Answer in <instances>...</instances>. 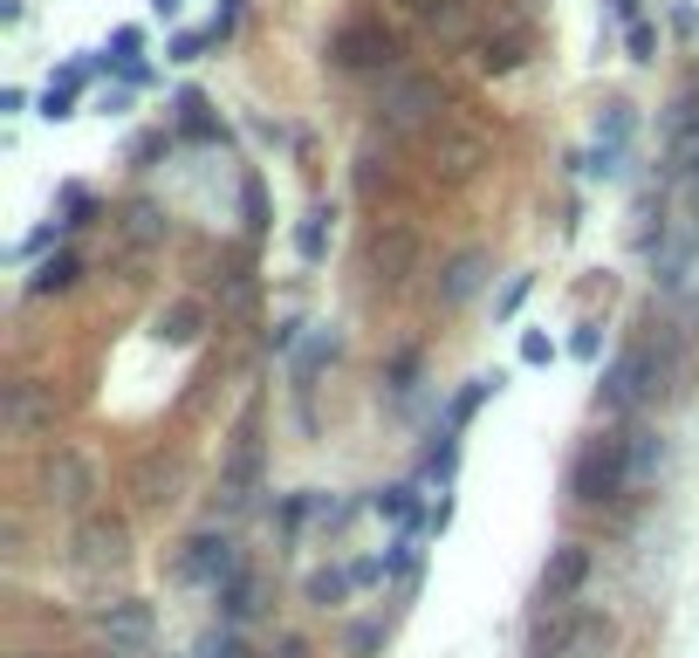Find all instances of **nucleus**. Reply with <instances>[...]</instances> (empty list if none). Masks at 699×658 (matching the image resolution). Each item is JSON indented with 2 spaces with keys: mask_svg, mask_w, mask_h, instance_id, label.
Here are the masks:
<instances>
[{
  "mask_svg": "<svg viewBox=\"0 0 699 658\" xmlns=\"http://www.w3.org/2000/svg\"><path fill=\"white\" fill-rule=\"evenodd\" d=\"M583 576H590V549H583V542H562V549L549 555V569H541V597L569 603V597L583 590Z\"/></svg>",
  "mask_w": 699,
  "mask_h": 658,
  "instance_id": "obj_13",
  "label": "nucleus"
},
{
  "mask_svg": "<svg viewBox=\"0 0 699 658\" xmlns=\"http://www.w3.org/2000/svg\"><path fill=\"white\" fill-rule=\"evenodd\" d=\"M439 165H446V179H474L487 165V138L480 131H446L439 138Z\"/></svg>",
  "mask_w": 699,
  "mask_h": 658,
  "instance_id": "obj_16",
  "label": "nucleus"
},
{
  "mask_svg": "<svg viewBox=\"0 0 699 658\" xmlns=\"http://www.w3.org/2000/svg\"><path fill=\"white\" fill-rule=\"evenodd\" d=\"M329 207H308L302 213V226H295V255H302V268H323V255H329Z\"/></svg>",
  "mask_w": 699,
  "mask_h": 658,
  "instance_id": "obj_18",
  "label": "nucleus"
},
{
  "mask_svg": "<svg viewBox=\"0 0 699 658\" xmlns=\"http://www.w3.org/2000/svg\"><path fill=\"white\" fill-rule=\"evenodd\" d=\"M522 364H556V343L541 329H522Z\"/></svg>",
  "mask_w": 699,
  "mask_h": 658,
  "instance_id": "obj_33",
  "label": "nucleus"
},
{
  "mask_svg": "<svg viewBox=\"0 0 699 658\" xmlns=\"http://www.w3.org/2000/svg\"><path fill=\"white\" fill-rule=\"evenodd\" d=\"M528 289H535L528 274H514V282H508V295H501V316H514V309H522V302H528Z\"/></svg>",
  "mask_w": 699,
  "mask_h": 658,
  "instance_id": "obj_40",
  "label": "nucleus"
},
{
  "mask_svg": "<svg viewBox=\"0 0 699 658\" xmlns=\"http://www.w3.org/2000/svg\"><path fill=\"white\" fill-rule=\"evenodd\" d=\"M652 48H659V35L644 28V21H631V56H638V62H652Z\"/></svg>",
  "mask_w": 699,
  "mask_h": 658,
  "instance_id": "obj_41",
  "label": "nucleus"
},
{
  "mask_svg": "<svg viewBox=\"0 0 699 658\" xmlns=\"http://www.w3.org/2000/svg\"><path fill=\"white\" fill-rule=\"evenodd\" d=\"M110 658H124V651H110Z\"/></svg>",
  "mask_w": 699,
  "mask_h": 658,
  "instance_id": "obj_50",
  "label": "nucleus"
},
{
  "mask_svg": "<svg viewBox=\"0 0 699 658\" xmlns=\"http://www.w3.org/2000/svg\"><path fill=\"white\" fill-rule=\"evenodd\" d=\"M241 569L247 563H241V549H233L226 536H193L186 555H178V576H186V584H206V590H226Z\"/></svg>",
  "mask_w": 699,
  "mask_h": 658,
  "instance_id": "obj_9",
  "label": "nucleus"
},
{
  "mask_svg": "<svg viewBox=\"0 0 699 658\" xmlns=\"http://www.w3.org/2000/svg\"><path fill=\"white\" fill-rule=\"evenodd\" d=\"M220 611H226L233 624H247V618H261V576H254V569H241V576H233V584L220 590Z\"/></svg>",
  "mask_w": 699,
  "mask_h": 658,
  "instance_id": "obj_19",
  "label": "nucleus"
},
{
  "mask_svg": "<svg viewBox=\"0 0 699 658\" xmlns=\"http://www.w3.org/2000/svg\"><path fill=\"white\" fill-rule=\"evenodd\" d=\"M110 69L124 75V90H138V83H151V69H144V56H110Z\"/></svg>",
  "mask_w": 699,
  "mask_h": 658,
  "instance_id": "obj_38",
  "label": "nucleus"
},
{
  "mask_svg": "<svg viewBox=\"0 0 699 658\" xmlns=\"http://www.w3.org/2000/svg\"><path fill=\"white\" fill-rule=\"evenodd\" d=\"M549 645H556V658H604L617 645V624L604 611H583V603H556Z\"/></svg>",
  "mask_w": 699,
  "mask_h": 658,
  "instance_id": "obj_6",
  "label": "nucleus"
},
{
  "mask_svg": "<svg viewBox=\"0 0 699 658\" xmlns=\"http://www.w3.org/2000/svg\"><path fill=\"white\" fill-rule=\"evenodd\" d=\"M199 329H206V302H172V309L159 316V337L172 343V350H186V343H199Z\"/></svg>",
  "mask_w": 699,
  "mask_h": 658,
  "instance_id": "obj_17",
  "label": "nucleus"
},
{
  "mask_svg": "<svg viewBox=\"0 0 699 658\" xmlns=\"http://www.w3.org/2000/svg\"><path fill=\"white\" fill-rule=\"evenodd\" d=\"M96 104H103V117H124V110H131V90H103Z\"/></svg>",
  "mask_w": 699,
  "mask_h": 658,
  "instance_id": "obj_45",
  "label": "nucleus"
},
{
  "mask_svg": "<svg viewBox=\"0 0 699 658\" xmlns=\"http://www.w3.org/2000/svg\"><path fill=\"white\" fill-rule=\"evenodd\" d=\"M617 165H625V151H617V144H590L583 158H576L583 179H617Z\"/></svg>",
  "mask_w": 699,
  "mask_h": 658,
  "instance_id": "obj_27",
  "label": "nucleus"
},
{
  "mask_svg": "<svg viewBox=\"0 0 699 658\" xmlns=\"http://www.w3.org/2000/svg\"><path fill=\"white\" fill-rule=\"evenodd\" d=\"M295 337H302V322H275V337H268V343H275V350H295Z\"/></svg>",
  "mask_w": 699,
  "mask_h": 658,
  "instance_id": "obj_47",
  "label": "nucleus"
},
{
  "mask_svg": "<svg viewBox=\"0 0 699 658\" xmlns=\"http://www.w3.org/2000/svg\"><path fill=\"white\" fill-rule=\"evenodd\" d=\"M371 508H377L384 521H398V528H419V487H405V480H398V487H384Z\"/></svg>",
  "mask_w": 699,
  "mask_h": 658,
  "instance_id": "obj_23",
  "label": "nucleus"
},
{
  "mask_svg": "<svg viewBox=\"0 0 699 658\" xmlns=\"http://www.w3.org/2000/svg\"><path fill=\"white\" fill-rule=\"evenodd\" d=\"M75 282H83V261H75V255H56V261H42V268L28 274V295L42 302V295H62V289H75Z\"/></svg>",
  "mask_w": 699,
  "mask_h": 658,
  "instance_id": "obj_20",
  "label": "nucleus"
},
{
  "mask_svg": "<svg viewBox=\"0 0 699 658\" xmlns=\"http://www.w3.org/2000/svg\"><path fill=\"white\" fill-rule=\"evenodd\" d=\"M261 473H268L261 412H241V425H233V446H226V467H220V508H226V515L254 508V494H261Z\"/></svg>",
  "mask_w": 699,
  "mask_h": 658,
  "instance_id": "obj_2",
  "label": "nucleus"
},
{
  "mask_svg": "<svg viewBox=\"0 0 699 658\" xmlns=\"http://www.w3.org/2000/svg\"><path fill=\"white\" fill-rule=\"evenodd\" d=\"M110 48H117V56H144V28H117Z\"/></svg>",
  "mask_w": 699,
  "mask_h": 658,
  "instance_id": "obj_43",
  "label": "nucleus"
},
{
  "mask_svg": "<svg viewBox=\"0 0 699 658\" xmlns=\"http://www.w3.org/2000/svg\"><path fill=\"white\" fill-rule=\"evenodd\" d=\"M62 213H69V226H83V220L96 213V199H90L83 186H62Z\"/></svg>",
  "mask_w": 699,
  "mask_h": 658,
  "instance_id": "obj_34",
  "label": "nucleus"
},
{
  "mask_svg": "<svg viewBox=\"0 0 699 658\" xmlns=\"http://www.w3.org/2000/svg\"><path fill=\"white\" fill-rule=\"evenodd\" d=\"M131 563V536H124V521L110 515H90L75 528V569L83 576H103V569H124Z\"/></svg>",
  "mask_w": 699,
  "mask_h": 658,
  "instance_id": "obj_8",
  "label": "nucleus"
},
{
  "mask_svg": "<svg viewBox=\"0 0 699 658\" xmlns=\"http://www.w3.org/2000/svg\"><path fill=\"white\" fill-rule=\"evenodd\" d=\"M392 56H398V42H392V28L384 21H343V28L329 35V62L336 69H392Z\"/></svg>",
  "mask_w": 699,
  "mask_h": 658,
  "instance_id": "obj_7",
  "label": "nucleus"
},
{
  "mask_svg": "<svg viewBox=\"0 0 699 658\" xmlns=\"http://www.w3.org/2000/svg\"><path fill=\"white\" fill-rule=\"evenodd\" d=\"M528 48H535V35L522 28V21H514L508 35H487L480 42V75H514V69L528 62Z\"/></svg>",
  "mask_w": 699,
  "mask_h": 658,
  "instance_id": "obj_14",
  "label": "nucleus"
},
{
  "mask_svg": "<svg viewBox=\"0 0 699 658\" xmlns=\"http://www.w3.org/2000/svg\"><path fill=\"white\" fill-rule=\"evenodd\" d=\"M21 658H42V651H21Z\"/></svg>",
  "mask_w": 699,
  "mask_h": 658,
  "instance_id": "obj_49",
  "label": "nucleus"
},
{
  "mask_svg": "<svg viewBox=\"0 0 699 658\" xmlns=\"http://www.w3.org/2000/svg\"><path fill=\"white\" fill-rule=\"evenodd\" d=\"M494 391H501V371H494V377H466V385H459V398L446 404V433H459V425L480 412V398H494Z\"/></svg>",
  "mask_w": 699,
  "mask_h": 658,
  "instance_id": "obj_22",
  "label": "nucleus"
},
{
  "mask_svg": "<svg viewBox=\"0 0 699 658\" xmlns=\"http://www.w3.org/2000/svg\"><path fill=\"white\" fill-rule=\"evenodd\" d=\"M439 110H446V90H439L432 75H392L384 96H377L384 131H426V124H439Z\"/></svg>",
  "mask_w": 699,
  "mask_h": 658,
  "instance_id": "obj_4",
  "label": "nucleus"
},
{
  "mask_svg": "<svg viewBox=\"0 0 699 658\" xmlns=\"http://www.w3.org/2000/svg\"><path fill=\"white\" fill-rule=\"evenodd\" d=\"M377 638H384L377 624H357V631H350V651H357V658H371V651H377Z\"/></svg>",
  "mask_w": 699,
  "mask_h": 658,
  "instance_id": "obj_42",
  "label": "nucleus"
},
{
  "mask_svg": "<svg viewBox=\"0 0 699 658\" xmlns=\"http://www.w3.org/2000/svg\"><path fill=\"white\" fill-rule=\"evenodd\" d=\"M151 8V21H178V8H186V0H144Z\"/></svg>",
  "mask_w": 699,
  "mask_h": 658,
  "instance_id": "obj_48",
  "label": "nucleus"
},
{
  "mask_svg": "<svg viewBox=\"0 0 699 658\" xmlns=\"http://www.w3.org/2000/svg\"><path fill=\"white\" fill-rule=\"evenodd\" d=\"M8 425H14V433H35V425H42V391L28 385V377L8 385Z\"/></svg>",
  "mask_w": 699,
  "mask_h": 658,
  "instance_id": "obj_24",
  "label": "nucleus"
},
{
  "mask_svg": "<svg viewBox=\"0 0 699 658\" xmlns=\"http://www.w3.org/2000/svg\"><path fill=\"white\" fill-rule=\"evenodd\" d=\"M131 240H138V247H151V240H165V213L151 207V199H138V207H131Z\"/></svg>",
  "mask_w": 699,
  "mask_h": 658,
  "instance_id": "obj_29",
  "label": "nucleus"
},
{
  "mask_svg": "<svg viewBox=\"0 0 699 658\" xmlns=\"http://www.w3.org/2000/svg\"><path fill=\"white\" fill-rule=\"evenodd\" d=\"M569 350H576V357L590 364V357H597V329H576V337H569Z\"/></svg>",
  "mask_w": 699,
  "mask_h": 658,
  "instance_id": "obj_46",
  "label": "nucleus"
},
{
  "mask_svg": "<svg viewBox=\"0 0 699 658\" xmlns=\"http://www.w3.org/2000/svg\"><path fill=\"white\" fill-rule=\"evenodd\" d=\"M631 494V433H597L583 439L576 467H569V501L576 508H604V501Z\"/></svg>",
  "mask_w": 699,
  "mask_h": 658,
  "instance_id": "obj_1",
  "label": "nucleus"
},
{
  "mask_svg": "<svg viewBox=\"0 0 699 658\" xmlns=\"http://www.w3.org/2000/svg\"><path fill=\"white\" fill-rule=\"evenodd\" d=\"M597 398H604L610 419H631L638 404H652V398H659V350H652V343H625V350L610 357Z\"/></svg>",
  "mask_w": 699,
  "mask_h": 658,
  "instance_id": "obj_3",
  "label": "nucleus"
},
{
  "mask_svg": "<svg viewBox=\"0 0 699 658\" xmlns=\"http://www.w3.org/2000/svg\"><path fill=\"white\" fill-rule=\"evenodd\" d=\"M699 131V90H679L665 104V144H679V138H692Z\"/></svg>",
  "mask_w": 699,
  "mask_h": 658,
  "instance_id": "obj_25",
  "label": "nucleus"
},
{
  "mask_svg": "<svg viewBox=\"0 0 699 658\" xmlns=\"http://www.w3.org/2000/svg\"><path fill=\"white\" fill-rule=\"evenodd\" d=\"M357 590V576L350 569H308V584H302V597L316 603V611H336V603H343Z\"/></svg>",
  "mask_w": 699,
  "mask_h": 658,
  "instance_id": "obj_21",
  "label": "nucleus"
},
{
  "mask_svg": "<svg viewBox=\"0 0 699 658\" xmlns=\"http://www.w3.org/2000/svg\"><path fill=\"white\" fill-rule=\"evenodd\" d=\"M96 631H103L110 645H124V651H144L151 631H159V618H151V603L124 597V603H103V611H96Z\"/></svg>",
  "mask_w": 699,
  "mask_h": 658,
  "instance_id": "obj_11",
  "label": "nucleus"
},
{
  "mask_svg": "<svg viewBox=\"0 0 699 658\" xmlns=\"http://www.w3.org/2000/svg\"><path fill=\"white\" fill-rule=\"evenodd\" d=\"M631 124H638L631 104H610V110L597 117V144H617V151H625V144H631Z\"/></svg>",
  "mask_w": 699,
  "mask_h": 658,
  "instance_id": "obj_28",
  "label": "nucleus"
},
{
  "mask_svg": "<svg viewBox=\"0 0 699 658\" xmlns=\"http://www.w3.org/2000/svg\"><path fill=\"white\" fill-rule=\"evenodd\" d=\"M411 377H419V357H398V364H392V391H398V398L411 391Z\"/></svg>",
  "mask_w": 699,
  "mask_h": 658,
  "instance_id": "obj_44",
  "label": "nucleus"
},
{
  "mask_svg": "<svg viewBox=\"0 0 699 658\" xmlns=\"http://www.w3.org/2000/svg\"><path fill=\"white\" fill-rule=\"evenodd\" d=\"M384 563H392V576H411V569H419V542H411V536H398Z\"/></svg>",
  "mask_w": 699,
  "mask_h": 658,
  "instance_id": "obj_35",
  "label": "nucleus"
},
{
  "mask_svg": "<svg viewBox=\"0 0 699 658\" xmlns=\"http://www.w3.org/2000/svg\"><path fill=\"white\" fill-rule=\"evenodd\" d=\"M241 213H247V226H254V234L268 226V192H261V179H247V186H241Z\"/></svg>",
  "mask_w": 699,
  "mask_h": 658,
  "instance_id": "obj_31",
  "label": "nucleus"
},
{
  "mask_svg": "<svg viewBox=\"0 0 699 658\" xmlns=\"http://www.w3.org/2000/svg\"><path fill=\"white\" fill-rule=\"evenodd\" d=\"M90 494H96V467L75 446H56L42 460V501H48V508H62V515H83Z\"/></svg>",
  "mask_w": 699,
  "mask_h": 658,
  "instance_id": "obj_5",
  "label": "nucleus"
},
{
  "mask_svg": "<svg viewBox=\"0 0 699 658\" xmlns=\"http://www.w3.org/2000/svg\"><path fill=\"white\" fill-rule=\"evenodd\" d=\"M350 576H357V590H371V584L392 576V563H384V555H364V563H350Z\"/></svg>",
  "mask_w": 699,
  "mask_h": 658,
  "instance_id": "obj_37",
  "label": "nucleus"
},
{
  "mask_svg": "<svg viewBox=\"0 0 699 658\" xmlns=\"http://www.w3.org/2000/svg\"><path fill=\"white\" fill-rule=\"evenodd\" d=\"M75 96H83V90L48 83V96H42V117H48V124H69V117H75Z\"/></svg>",
  "mask_w": 699,
  "mask_h": 658,
  "instance_id": "obj_30",
  "label": "nucleus"
},
{
  "mask_svg": "<svg viewBox=\"0 0 699 658\" xmlns=\"http://www.w3.org/2000/svg\"><path fill=\"white\" fill-rule=\"evenodd\" d=\"M625 433H631V494L659 487V473H665V439L652 433V425H625Z\"/></svg>",
  "mask_w": 699,
  "mask_h": 658,
  "instance_id": "obj_15",
  "label": "nucleus"
},
{
  "mask_svg": "<svg viewBox=\"0 0 699 658\" xmlns=\"http://www.w3.org/2000/svg\"><path fill=\"white\" fill-rule=\"evenodd\" d=\"M206 48H213V35H206V28H186V35H172V62H199Z\"/></svg>",
  "mask_w": 699,
  "mask_h": 658,
  "instance_id": "obj_32",
  "label": "nucleus"
},
{
  "mask_svg": "<svg viewBox=\"0 0 699 658\" xmlns=\"http://www.w3.org/2000/svg\"><path fill=\"white\" fill-rule=\"evenodd\" d=\"M241 8H247V0H220V14H213V28H206V35H213V42H226L233 28H241Z\"/></svg>",
  "mask_w": 699,
  "mask_h": 658,
  "instance_id": "obj_36",
  "label": "nucleus"
},
{
  "mask_svg": "<svg viewBox=\"0 0 699 658\" xmlns=\"http://www.w3.org/2000/svg\"><path fill=\"white\" fill-rule=\"evenodd\" d=\"M336 350H343V337H336V329H316V337L302 343V357H295V377H316V371L336 357Z\"/></svg>",
  "mask_w": 699,
  "mask_h": 658,
  "instance_id": "obj_26",
  "label": "nucleus"
},
{
  "mask_svg": "<svg viewBox=\"0 0 699 658\" xmlns=\"http://www.w3.org/2000/svg\"><path fill=\"white\" fill-rule=\"evenodd\" d=\"M411 261H419V234H411V226H377V234H371V282L384 295L405 289Z\"/></svg>",
  "mask_w": 699,
  "mask_h": 658,
  "instance_id": "obj_10",
  "label": "nucleus"
},
{
  "mask_svg": "<svg viewBox=\"0 0 699 658\" xmlns=\"http://www.w3.org/2000/svg\"><path fill=\"white\" fill-rule=\"evenodd\" d=\"M487 274H494V255H487V247H466V255H453L446 274H439V302H446V309L474 302V295L487 289Z\"/></svg>",
  "mask_w": 699,
  "mask_h": 658,
  "instance_id": "obj_12",
  "label": "nucleus"
},
{
  "mask_svg": "<svg viewBox=\"0 0 699 658\" xmlns=\"http://www.w3.org/2000/svg\"><path fill=\"white\" fill-rule=\"evenodd\" d=\"M199 658H254V651H247L241 638H206V645H199Z\"/></svg>",
  "mask_w": 699,
  "mask_h": 658,
  "instance_id": "obj_39",
  "label": "nucleus"
}]
</instances>
